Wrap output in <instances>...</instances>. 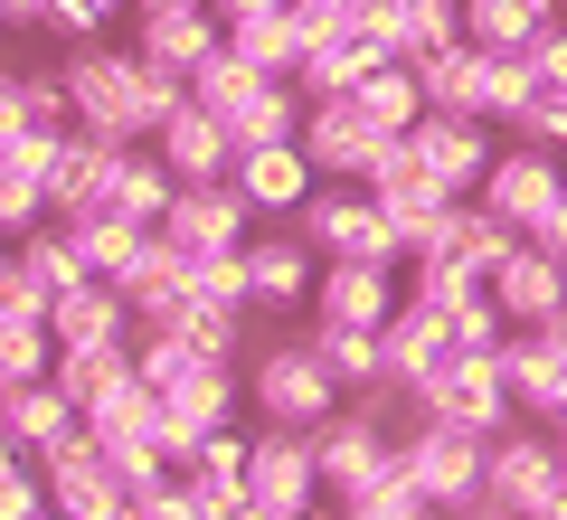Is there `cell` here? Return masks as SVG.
Instances as JSON below:
<instances>
[{
    "label": "cell",
    "instance_id": "5bb4252c",
    "mask_svg": "<svg viewBox=\"0 0 567 520\" xmlns=\"http://www.w3.org/2000/svg\"><path fill=\"white\" fill-rule=\"evenodd\" d=\"M388 142H398V133H379V123L360 114V95H322L303 114V152H312L322 181H369V161H379Z\"/></svg>",
    "mask_w": 567,
    "mask_h": 520
},
{
    "label": "cell",
    "instance_id": "f5cc1de1",
    "mask_svg": "<svg viewBox=\"0 0 567 520\" xmlns=\"http://www.w3.org/2000/svg\"><path fill=\"white\" fill-rule=\"evenodd\" d=\"M39 520H66V511H39Z\"/></svg>",
    "mask_w": 567,
    "mask_h": 520
},
{
    "label": "cell",
    "instance_id": "836d02e7",
    "mask_svg": "<svg viewBox=\"0 0 567 520\" xmlns=\"http://www.w3.org/2000/svg\"><path fill=\"white\" fill-rule=\"evenodd\" d=\"M265 85H284V77H265V67H246L237 48H218V58H208L199 77H189V95H199V104H208V114H218V123H237L246 104L265 95Z\"/></svg>",
    "mask_w": 567,
    "mask_h": 520
},
{
    "label": "cell",
    "instance_id": "44dd1931",
    "mask_svg": "<svg viewBox=\"0 0 567 520\" xmlns=\"http://www.w3.org/2000/svg\"><path fill=\"white\" fill-rule=\"evenodd\" d=\"M379 340H388V379H398V388H425L435 369L454 360V322L435 313V303H416V294L388 313V332H379Z\"/></svg>",
    "mask_w": 567,
    "mask_h": 520
},
{
    "label": "cell",
    "instance_id": "ba28073f",
    "mask_svg": "<svg viewBox=\"0 0 567 520\" xmlns=\"http://www.w3.org/2000/svg\"><path fill=\"white\" fill-rule=\"evenodd\" d=\"M246 492L275 501V511H293V520L322 511L331 482H322V455H312L303 426H256V455H246Z\"/></svg>",
    "mask_w": 567,
    "mask_h": 520
},
{
    "label": "cell",
    "instance_id": "60d3db41",
    "mask_svg": "<svg viewBox=\"0 0 567 520\" xmlns=\"http://www.w3.org/2000/svg\"><path fill=\"white\" fill-rule=\"evenodd\" d=\"M114 10H133V0H58L48 39H58V48H85V39H104V20H114Z\"/></svg>",
    "mask_w": 567,
    "mask_h": 520
},
{
    "label": "cell",
    "instance_id": "6da1fadb",
    "mask_svg": "<svg viewBox=\"0 0 567 520\" xmlns=\"http://www.w3.org/2000/svg\"><path fill=\"white\" fill-rule=\"evenodd\" d=\"M58 77H66V95H76V133H104V142H152L189 104V77L152 67L142 48H104V39L66 48Z\"/></svg>",
    "mask_w": 567,
    "mask_h": 520
},
{
    "label": "cell",
    "instance_id": "3957f363",
    "mask_svg": "<svg viewBox=\"0 0 567 520\" xmlns=\"http://www.w3.org/2000/svg\"><path fill=\"white\" fill-rule=\"evenodd\" d=\"M284 227H303L322 265H406V237H398V218L369 200V181H322L303 200V218H284Z\"/></svg>",
    "mask_w": 567,
    "mask_h": 520
},
{
    "label": "cell",
    "instance_id": "52a82bcc",
    "mask_svg": "<svg viewBox=\"0 0 567 520\" xmlns=\"http://www.w3.org/2000/svg\"><path fill=\"white\" fill-rule=\"evenodd\" d=\"M483 492L492 501H511V511H548V501H567V455H558V436H548L539 417H520L511 436H492V463H483Z\"/></svg>",
    "mask_w": 567,
    "mask_h": 520
},
{
    "label": "cell",
    "instance_id": "7c38bea8",
    "mask_svg": "<svg viewBox=\"0 0 567 520\" xmlns=\"http://www.w3.org/2000/svg\"><path fill=\"white\" fill-rule=\"evenodd\" d=\"M246 218H256V208H246L237 181H181L162 237L181 246V256H237V246H246Z\"/></svg>",
    "mask_w": 567,
    "mask_h": 520
},
{
    "label": "cell",
    "instance_id": "30bf717a",
    "mask_svg": "<svg viewBox=\"0 0 567 520\" xmlns=\"http://www.w3.org/2000/svg\"><path fill=\"white\" fill-rule=\"evenodd\" d=\"M58 152L48 133H0V227L29 237V227H58Z\"/></svg>",
    "mask_w": 567,
    "mask_h": 520
},
{
    "label": "cell",
    "instance_id": "ee69618b",
    "mask_svg": "<svg viewBox=\"0 0 567 520\" xmlns=\"http://www.w3.org/2000/svg\"><path fill=\"white\" fill-rule=\"evenodd\" d=\"M0 10H10L20 39H48V20H58V0H0Z\"/></svg>",
    "mask_w": 567,
    "mask_h": 520
},
{
    "label": "cell",
    "instance_id": "b9f144b4",
    "mask_svg": "<svg viewBox=\"0 0 567 520\" xmlns=\"http://www.w3.org/2000/svg\"><path fill=\"white\" fill-rule=\"evenodd\" d=\"M133 520H208V511H199V492H189V482L171 473L162 492H142V501H133Z\"/></svg>",
    "mask_w": 567,
    "mask_h": 520
},
{
    "label": "cell",
    "instance_id": "d6a6232c",
    "mask_svg": "<svg viewBox=\"0 0 567 520\" xmlns=\"http://www.w3.org/2000/svg\"><path fill=\"white\" fill-rule=\"evenodd\" d=\"M20 379H58V332L48 313H0V388Z\"/></svg>",
    "mask_w": 567,
    "mask_h": 520
},
{
    "label": "cell",
    "instance_id": "7402d4cb",
    "mask_svg": "<svg viewBox=\"0 0 567 520\" xmlns=\"http://www.w3.org/2000/svg\"><path fill=\"white\" fill-rule=\"evenodd\" d=\"M152 152H162L171 171H181V181H227V171H237V133H227V123L208 114L199 95H189L181 114H171L162 133H152Z\"/></svg>",
    "mask_w": 567,
    "mask_h": 520
},
{
    "label": "cell",
    "instance_id": "74e56055",
    "mask_svg": "<svg viewBox=\"0 0 567 520\" xmlns=\"http://www.w3.org/2000/svg\"><path fill=\"white\" fill-rule=\"evenodd\" d=\"M539 10L529 0H464V39L473 48H539Z\"/></svg>",
    "mask_w": 567,
    "mask_h": 520
},
{
    "label": "cell",
    "instance_id": "83f0119b",
    "mask_svg": "<svg viewBox=\"0 0 567 520\" xmlns=\"http://www.w3.org/2000/svg\"><path fill=\"white\" fill-rule=\"evenodd\" d=\"M312 350H322V360H331V379H341L350 398L388 379V340L369 332V322H322V313H312Z\"/></svg>",
    "mask_w": 567,
    "mask_h": 520
},
{
    "label": "cell",
    "instance_id": "681fc988",
    "mask_svg": "<svg viewBox=\"0 0 567 520\" xmlns=\"http://www.w3.org/2000/svg\"><path fill=\"white\" fill-rule=\"evenodd\" d=\"M529 10H539V20H558V0H529Z\"/></svg>",
    "mask_w": 567,
    "mask_h": 520
},
{
    "label": "cell",
    "instance_id": "f1b7e54d",
    "mask_svg": "<svg viewBox=\"0 0 567 520\" xmlns=\"http://www.w3.org/2000/svg\"><path fill=\"white\" fill-rule=\"evenodd\" d=\"M350 95H360V114L379 123V133H416V123H425V85H416V67H406V58H379Z\"/></svg>",
    "mask_w": 567,
    "mask_h": 520
},
{
    "label": "cell",
    "instance_id": "e0dca14e",
    "mask_svg": "<svg viewBox=\"0 0 567 520\" xmlns=\"http://www.w3.org/2000/svg\"><path fill=\"white\" fill-rule=\"evenodd\" d=\"M227 181L246 190V208L256 218H303V200L322 190V171H312L303 142H256V152H237V171Z\"/></svg>",
    "mask_w": 567,
    "mask_h": 520
},
{
    "label": "cell",
    "instance_id": "cb8c5ba5",
    "mask_svg": "<svg viewBox=\"0 0 567 520\" xmlns=\"http://www.w3.org/2000/svg\"><path fill=\"white\" fill-rule=\"evenodd\" d=\"M398 265H322V284H312V313L322 322H369V332H388V313H398Z\"/></svg>",
    "mask_w": 567,
    "mask_h": 520
},
{
    "label": "cell",
    "instance_id": "8fae6325",
    "mask_svg": "<svg viewBox=\"0 0 567 520\" xmlns=\"http://www.w3.org/2000/svg\"><path fill=\"white\" fill-rule=\"evenodd\" d=\"M312 455H322V482H331V501H350V492H360V482L379 473L388 455H398V426H388L369 398H350L341 417H322V426H312Z\"/></svg>",
    "mask_w": 567,
    "mask_h": 520
},
{
    "label": "cell",
    "instance_id": "c3c4849f",
    "mask_svg": "<svg viewBox=\"0 0 567 520\" xmlns=\"http://www.w3.org/2000/svg\"><path fill=\"white\" fill-rule=\"evenodd\" d=\"M293 10H312V20H350L360 0H293Z\"/></svg>",
    "mask_w": 567,
    "mask_h": 520
},
{
    "label": "cell",
    "instance_id": "f6af8a7d",
    "mask_svg": "<svg viewBox=\"0 0 567 520\" xmlns=\"http://www.w3.org/2000/svg\"><path fill=\"white\" fill-rule=\"evenodd\" d=\"M539 67H548V85H567V20L539 29Z\"/></svg>",
    "mask_w": 567,
    "mask_h": 520
},
{
    "label": "cell",
    "instance_id": "8992f818",
    "mask_svg": "<svg viewBox=\"0 0 567 520\" xmlns=\"http://www.w3.org/2000/svg\"><path fill=\"white\" fill-rule=\"evenodd\" d=\"M398 463L416 473V492L435 501V511H464V501H483V463H492V445L464 436V426H445V417H416V426L398 436Z\"/></svg>",
    "mask_w": 567,
    "mask_h": 520
},
{
    "label": "cell",
    "instance_id": "603a6c76",
    "mask_svg": "<svg viewBox=\"0 0 567 520\" xmlns=\"http://www.w3.org/2000/svg\"><path fill=\"white\" fill-rule=\"evenodd\" d=\"M0 426H10V455H58L66 436H85V407L58 379H20L10 407H0Z\"/></svg>",
    "mask_w": 567,
    "mask_h": 520
},
{
    "label": "cell",
    "instance_id": "e575fe53",
    "mask_svg": "<svg viewBox=\"0 0 567 520\" xmlns=\"http://www.w3.org/2000/svg\"><path fill=\"white\" fill-rule=\"evenodd\" d=\"M341 511H350V520H445V511H435V501H425V492H416V473H406V463H398V455H388V463H379V473H369V482H360V492H350V501H341Z\"/></svg>",
    "mask_w": 567,
    "mask_h": 520
},
{
    "label": "cell",
    "instance_id": "7bdbcfd3",
    "mask_svg": "<svg viewBox=\"0 0 567 520\" xmlns=\"http://www.w3.org/2000/svg\"><path fill=\"white\" fill-rule=\"evenodd\" d=\"M227 29H256V20H275V10H293V0H208Z\"/></svg>",
    "mask_w": 567,
    "mask_h": 520
},
{
    "label": "cell",
    "instance_id": "9a60e30c",
    "mask_svg": "<svg viewBox=\"0 0 567 520\" xmlns=\"http://www.w3.org/2000/svg\"><path fill=\"white\" fill-rule=\"evenodd\" d=\"M48 332H58V350H123V340L142 332V313H133L123 284L85 275V284H66V294L48 303Z\"/></svg>",
    "mask_w": 567,
    "mask_h": 520
},
{
    "label": "cell",
    "instance_id": "f35d334b",
    "mask_svg": "<svg viewBox=\"0 0 567 520\" xmlns=\"http://www.w3.org/2000/svg\"><path fill=\"white\" fill-rule=\"evenodd\" d=\"M464 39V0H398V48L406 58H425V48Z\"/></svg>",
    "mask_w": 567,
    "mask_h": 520
},
{
    "label": "cell",
    "instance_id": "8d00e7d4",
    "mask_svg": "<svg viewBox=\"0 0 567 520\" xmlns=\"http://www.w3.org/2000/svg\"><path fill=\"white\" fill-rule=\"evenodd\" d=\"M246 455H256V436H237V426H218V436L199 445V455L181 463V482L199 501H218V492H246Z\"/></svg>",
    "mask_w": 567,
    "mask_h": 520
},
{
    "label": "cell",
    "instance_id": "484cf974",
    "mask_svg": "<svg viewBox=\"0 0 567 520\" xmlns=\"http://www.w3.org/2000/svg\"><path fill=\"white\" fill-rule=\"evenodd\" d=\"M406 67L425 85V114H483V48L473 39H445V48H425Z\"/></svg>",
    "mask_w": 567,
    "mask_h": 520
},
{
    "label": "cell",
    "instance_id": "1f68e13d",
    "mask_svg": "<svg viewBox=\"0 0 567 520\" xmlns=\"http://www.w3.org/2000/svg\"><path fill=\"white\" fill-rule=\"evenodd\" d=\"M66 237H76L85 275H104V284H114L123 265L142 256V237H152V227H142V218H123V208H95V218H76V227H66Z\"/></svg>",
    "mask_w": 567,
    "mask_h": 520
},
{
    "label": "cell",
    "instance_id": "9c48e42d",
    "mask_svg": "<svg viewBox=\"0 0 567 520\" xmlns=\"http://www.w3.org/2000/svg\"><path fill=\"white\" fill-rule=\"evenodd\" d=\"M473 200H483L492 218H511L520 237H539V227H548V208L567 200V171H558V152H539V142H511V152L492 161V181L473 190Z\"/></svg>",
    "mask_w": 567,
    "mask_h": 520
},
{
    "label": "cell",
    "instance_id": "f907efd6",
    "mask_svg": "<svg viewBox=\"0 0 567 520\" xmlns=\"http://www.w3.org/2000/svg\"><path fill=\"white\" fill-rule=\"evenodd\" d=\"M312 520H350V511H341V501H331V511H312Z\"/></svg>",
    "mask_w": 567,
    "mask_h": 520
},
{
    "label": "cell",
    "instance_id": "ac0fdd59",
    "mask_svg": "<svg viewBox=\"0 0 567 520\" xmlns=\"http://www.w3.org/2000/svg\"><path fill=\"white\" fill-rule=\"evenodd\" d=\"M246 284H256V313H293L322 284V256L303 227H265V237H246Z\"/></svg>",
    "mask_w": 567,
    "mask_h": 520
},
{
    "label": "cell",
    "instance_id": "5b68a950",
    "mask_svg": "<svg viewBox=\"0 0 567 520\" xmlns=\"http://www.w3.org/2000/svg\"><path fill=\"white\" fill-rule=\"evenodd\" d=\"M218 426H237V369L208 360V350H189V360L162 379V455L189 463Z\"/></svg>",
    "mask_w": 567,
    "mask_h": 520
},
{
    "label": "cell",
    "instance_id": "7dc6e473",
    "mask_svg": "<svg viewBox=\"0 0 567 520\" xmlns=\"http://www.w3.org/2000/svg\"><path fill=\"white\" fill-rule=\"evenodd\" d=\"M539 246H548V256H567V200L548 208V227H539Z\"/></svg>",
    "mask_w": 567,
    "mask_h": 520
},
{
    "label": "cell",
    "instance_id": "f546056e",
    "mask_svg": "<svg viewBox=\"0 0 567 520\" xmlns=\"http://www.w3.org/2000/svg\"><path fill=\"white\" fill-rule=\"evenodd\" d=\"M539 85H548L539 48H483V123H520Z\"/></svg>",
    "mask_w": 567,
    "mask_h": 520
},
{
    "label": "cell",
    "instance_id": "ffe728a7",
    "mask_svg": "<svg viewBox=\"0 0 567 520\" xmlns=\"http://www.w3.org/2000/svg\"><path fill=\"white\" fill-rule=\"evenodd\" d=\"M492 303L511 313V332H520V322H548V313H567V256H548L539 237H520L502 265H492Z\"/></svg>",
    "mask_w": 567,
    "mask_h": 520
},
{
    "label": "cell",
    "instance_id": "4dcf8cb0",
    "mask_svg": "<svg viewBox=\"0 0 567 520\" xmlns=\"http://www.w3.org/2000/svg\"><path fill=\"white\" fill-rule=\"evenodd\" d=\"M114 284H123V294H133V313H142V322H152V313H162V303H171V294H189V256H181V246H171V237H162V227H152V237H142V256H133V265H123V275H114Z\"/></svg>",
    "mask_w": 567,
    "mask_h": 520
},
{
    "label": "cell",
    "instance_id": "4fadbf2b",
    "mask_svg": "<svg viewBox=\"0 0 567 520\" xmlns=\"http://www.w3.org/2000/svg\"><path fill=\"white\" fill-rule=\"evenodd\" d=\"M133 48L152 67H171V77H199V67L227 48V20L208 10V0H162V10H133Z\"/></svg>",
    "mask_w": 567,
    "mask_h": 520
},
{
    "label": "cell",
    "instance_id": "277c9868",
    "mask_svg": "<svg viewBox=\"0 0 567 520\" xmlns=\"http://www.w3.org/2000/svg\"><path fill=\"white\" fill-rule=\"evenodd\" d=\"M416 407H425V417H445V426H464V436H483V445L520 426V398H511L502 350H454V360L416 388Z\"/></svg>",
    "mask_w": 567,
    "mask_h": 520
},
{
    "label": "cell",
    "instance_id": "d590c367",
    "mask_svg": "<svg viewBox=\"0 0 567 520\" xmlns=\"http://www.w3.org/2000/svg\"><path fill=\"white\" fill-rule=\"evenodd\" d=\"M406 294L435 303V313H464V303L492 294V275H483V265H464V256H416V265H406Z\"/></svg>",
    "mask_w": 567,
    "mask_h": 520
},
{
    "label": "cell",
    "instance_id": "7a4b0ae2",
    "mask_svg": "<svg viewBox=\"0 0 567 520\" xmlns=\"http://www.w3.org/2000/svg\"><path fill=\"white\" fill-rule=\"evenodd\" d=\"M246 398H256L265 426H303V436H312L322 417L350 407V388L331 379V360L312 350V332H275L256 360H246Z\"/></svg>",
    "mask_w": 567,
    "mask_h": 520
},
{
    "label": "cell",
    "instance_id": "bcb514c9",
    "mask_svg": "<svg viewBox=\"0 0 567 520\" xmlns=\"http://www.w3.org/2000/svg\"><path fill=\"white\" fill-rule=\"evenodd\" d=\"M445 520H520V511H511V501H492V492H483V501H464V511H445Z\"/></svg>",
    "mask_w": 567,
    "mask_h": 520
},
{
    "label": "cell",
    "instance_id": "2e32d148",
    "mask_svg": "<svg viewBox=\"0 0 567 520\" xmlns=\"http://www.w3.org/2000/svg\"><path fill=\"white\" fill-rule=\"evenodd\" d=\"M406 142H416V161L454 190V200H473V190L492 181V161H502V152H492V123H483V114H425Z\"/></svg>",
    "mask_w": 567,
    "mask_h": 520
},
{
    "label": "cell",
    "instance_id": "ab89813d",
    "mask_svg": "<svg viewBox=\"0 0 567 520\" xmlns=\"http://www.w3.org/2000/svg\"><path fill=\"white\" fill-rule=\"evenodd\" d=\"M511 133H520V142H539V152H558V161H567V85H539V95H529V114L511 123Z\"/></svg>",
    "mask_w": 567,
    "mask_h": 520
},
{
    "label": "cell",
    "instance_id": "816d5d0a",
    "mask_svg": "<svg viewBox=\"0 0 567 520\" xmlns=\"http://www.w3.org/2000/svg\"><path fill=\"white\" fill-rule=\"evenodd\" d=\"M133 10H162V0H133Z\"/></svg>",
    "mask_w": 567,
    "mask_h": 520
},
{
    "label": "cell",
    "instance_id": "4316f807",
    "mask_svg": "<svg viewBox=\"0 0 567 520\" xmlns=\"http://www.w3.org/2000/svg\"><path fill=\"white\" fill-rule=\"evenodd\" d=\"M502 369H511V398H520V417H548V407L567 398V360L548 350V332H539V322L502 340Z\"/></svg>",
    "mask_w": 567,
    "mask_h": 520
},
{
    "label": "cell",
    "instance_id": "d6986e66",
    "mask_svg": "<svg viewBox=\"0 0 567 520\" xmlns=\"http://www.w3.org/2000/svg\"><path fill=\"white\" fill-rule=\"evenodd\" d=\"M369 200H379V208H388V218H398V237H406V246H416V237H425V218H435V208H445V200H454V190H445V181H435V171H425V161H416V142H406V133H398V142H388V152H379V161H369Z\"/></svg>",
    "mask_w": 567,
    "mask_h": 520
},
{
    "label": "cell",
    "instance_id": "d4e9b609",
    "mask_svg": "<svg viewBox=\"0 0 567 520\" xmlns=\"http://www.w3.org/2000/svg\"><path fill=\"white\" fill-rule=\"evenodd\" d=\"M0 133H48V142L76 133V95H66L58 67H20V77L0 85Z\"/></svg>",
    "mask_w": 567,
    "mask_h": 520
}]
</instances>
